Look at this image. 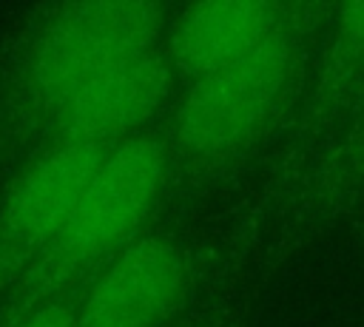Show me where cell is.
I'll use <instances>...</instances> for the list:
<instances>
[{
    "mask_svg": "<svg viewBox=\"0 0 364 327\" xmlns=\"http://www.w3.org/2000/svg\"><path fill=\"white\" fill-rule=\"evenodd\" d=\"M165 9L91 0L43 9L0 65V188L40 148L54 111L91 77L162 45Z\"/></svg>",
    "mask_w": 364,
    "mask_h": 327,
    "instance_id": "1",
    "label": "cell"
},
{
    "mask_svg": "<svg viewBox=\"0 0 364 327\" xmlns=\"http://www.w3.org/2000/svg\"><path fill=\"white\" fill-rule=\"evenodd\" d=\"M168 139L136 134L108 151L57 239L0 304V327L80 290L105 262L136 239L171 176Z\"/></svg>",
    "mask_w": 364,
    "mask_h": 327,
    "instance_id": "2",
    "label": "cell"
},
{
    "mask_svg": "<svg viewBox=\"0 0 364 327\" xmlns=\"http://www.w3.org/2000/svg\"><path fill=\"white\" fill-rule=\"evenodd\" d=\"M293 26L253 54L191 80L168 136L171 162L208 168L250 145L282 105L293 80Z\"/></svg>",
    "mask_w": 364,
    "mask_h": 327,
    "instance_id": "3",
    "label": "cell"
},
{
    "mask_svg": "<svg viewBox=\"0 0 364 327\" xmlns=\"http://www.w3.org/2000/svg\"><path fill=\"white\" fill-rule=\"evenodd\" d=\"M111 148L54 142L0 188V304L48 250Z\"/></svg>",
    "mask_w": 364,
    "mask_h": 327,
    "instance_id": "4",
    "label": "cell"
},
{
    "mask_svg": "<svg viewBox=\"0 0 364 327\" xmlns=\"http://www.w3.org/2000/svg\"><path fill=\"white\" fill-rule=\"evenodd\" d=\"M188 282V253L176 242L136 236L77 290L74 327H165Z\"/></svg>",
    "mask_w": 364,
    "mask_h": 327,
    "instance_id": "5",
    "label": "cell"
},
{
    "mask_svg": "<svg viewBox=\"0 0 364 327\" xmlns=\"http://www.w3.org/2000/svg\"><path fill=\"white\" fill-rule=\"evenodd\" d=\"M173 85V65L165 45L105 68L80 85L51 117L40 148L54 142H82L114 148L151 122ZM37 148V151H40ZM34 151V154H37Z\"/></svg>",
    "mask_w": 364,
    "mask_h": 327,
    "instance_id": "6",
    "label": "cell"
},
{
    "mask_svg": "<svg viewBox=\"0 0 364 327\" xmlns=\"http://www.w3.org/2000/svg\"><path fill=\"white\" fill-rule=\"evenodd\" d=\"M290 26L287 9L276 3H199L171 23L165 51L173 68L196 80L253 54Z\"/></svg>",
    "mask_w": 364,
    "mask_h": 327,
    "instance_id": "7",
    "label": "cell"
},
{
    "mask_svg": "<svg viewBox=\"0 0 364 327\" xmlns=\"http://www.w3.org/2000/svg\"><path fill=\"white\" fill-rule=\"evenodd\" d=\"M74 310H77V290L60 299H51L48 304L37 307L34 313H28L11 327H74Z\"/></svg>",
    "mask_w": 364,
    "mask_h": 327,
    "instance_id": "8",
    "label": "cell"
},
{
    "mask_svg": "<svg viewBox=\"0 0 364 327\" xmlns=\"http://www.w3.org/2000/svg\"><path fill=\"white\" fill-rule=\"evenodd\" d=\"M353 159L358 162V165H364V131L355 136V148H353Z\"/></svg>",
    "mask_w": 364,
    "mask_h": 327,
    "instance_id": "9",
    "label": "cell"
}]
</instances>
